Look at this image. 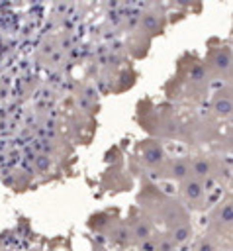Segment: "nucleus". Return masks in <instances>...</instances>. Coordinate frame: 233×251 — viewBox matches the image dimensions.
I'll list each match as a JSON object with an SVG mask.
<instances>
[{"label": "nucleus", "instance_id": "nucleus-4", "mask_svg": "<svg viewBox=\"0 0 233 251\" xmlns=\"http://www.w3.org/2000/svg\"><path fill=\"white\" fill-rule=\"evenodd\" d=\"M88 227L104 237L106 241H110L116 249L121 251H129V235H127V226H125V218H121L117 212H98L88 220Z\"/></svg>", "mask_w": 233, "mask_h": 251}, {"label": "nucleus", "instance_id": "nucleus-3", "mask_svg": "<svg viewBox=\"0 0 233 251\" xmlns=\"http://www.w3.org/2000/svg\"><path fill=\"white\" fill-rule=\"evenodd\" d=\"M137 120L141 127L157 141H182L186 143V118H182L168 104L141 102L137 110Z\"/></svg>", "mask_w": 233, "mask_h": 251}, {"label": "nucleus", "instance_id": "nucleus-13", "mask_svg": "<svg viewBox=\"0 0 233 251\" xmlns=\"http://www.w3.org/2000/svg\"><path fill=\"white\" fill-rule=\"evenodd\" d=\"M225 243L219 241L217 237H213L211 233L204 231L200 237L194 239V245H192V251H223Z\"/></svg>", "mask_w": 233, "mask_h": 251}, {"label": "nucleus", "instance_id": "nucleus-6", "mask_svg": "<svg viewBox=\"0 0 233 251\" xmlns=\"http://www.w3.org/2000/svg\"><path fill=\"white\" fill-rule=\"evenodd\" d=\"M190 175L200 178L208 188L223 176H229V163L221 155L213 153H200V155H190Z\"/></svg>", "mask_w": 233, "mask_h": 251}, {"label": "nucleus", "instance_id": "nucleus-7", "mask_svg": "<svg viewBox=\"0 0 233 251\" xmlns=\"http://www.w3.org/2000/svg\"><path fill=\"white\" fill-rule=\"evenodd\" d=\"M168 153L163 145V141H157L153 137H147V139H141L135 143V149H133V155H131V161L143 169L145 173H149L151 176H159L164 161H166Z\"/></svg>", "mask_w": 233, "mask_h": 251}, {"label": "nucleus", "instance_id": "nucleus-2", "mask_svg": "<svg viewBox=\"0 0 233 251\" xmlns=\"http://www.w3.org/2000/svg\"><path fill=\"white\" fill-rule=\"evenodd\" d=\"M210 84L202 59H198L192 53H186L178 59L176 71L172 78L164 86V94L168 100L184 106H202L208 102L210 96Z\"/></svg>", "mask_w": 233, "mask_h": 251}, {"label": "nucleus", "instance_id": "nucleus-5", "mask_svg": "<svg viewBox=\"0 0 233 251\" xmlns=\"http://www.w3.org/2000/svg\"><path fill=\"white\" fill-rule=\"evenodd\" d=\"M204 71L210 80L219 84H231V47L219 39H213L202 59Z\"/></svg>", "mask_w": 233, "mask_h": 251}, {"label": "nucleus", "instance_id": "nucleus-1", "mask_svg": "<svg viewBox=\"0 0 233 251\" xmlns=\"http://www.w3.org/2000/svg\"><path fill=\"white\" fill-rule=\"evenodd\" d=\"M137 208L155 226V229L164 233L174 245L182 247L192 241L194 226L190 210L176 196L159 188L149 176L141 180V188L137 192Z\"/></svg>", "mask_w": 233, "mask_h": 251}, {"label": "nucleus", "instance_id": "nucleus-8", "mask_svg": "<svg viewBox=\"0 0 233 251\" xmlns=\"http://www.w3.org/2000/svg\"><path fill=\"white\" fill-rule=\"evenodd\" d=\"M233 220V206H231V194L227 192L225 196H221L208 212V226L206 231L211 233L213 237H217L219 241H223L225 245H229L231 241V222Z\"/></svg>", "mask_w": 233, "mask_h": 251}, {"label": "nucleus", "instance_id": "nucleus-9", "mask_svg": "<svg viewBox=\"0 0 233 251\" xmlns=\"http://www.w3.org/2000/svg\"><path fill=\"white\" fill-rule=\"evenodd\" d=\"M125 226H127V235H129V249H137V251H149L151 241L157 233L155 226L143 216V212L133 206L125 218Z\"/></svg>", "mask_w": 233, "mask_h": 251}, {"label": "nucleus", "instance_id": "nucleus-12", "mask_svg": "<svg viewBox=\"0 0 233 251\" xmlns=\"http://www.w3.org/2000/svg\"><path fill=\"white\" fill-rule=\"evenodd\" d=\"M186 176H190V157L188 155H170L166 157L161 173L157 178L161 180H170V182H180Z\"/></svg>", "mask_w": 233, "mask_h": 251}, {"label": "nucleus", "instance_id": "nucleus-14", "mask_svg": "<svg viewBox=\"0 0 233 251\" xmlns=\"http://www.w3.org/2000/svg\"><path fill=\"white\" fill-rule=\"evenodd\" d=\"M149 251H178V245H174L164 233L157 231L155 237H153V241H151Z\"/></svg>", "mask_w": 233, "mask_h": 251}, {"label": "nucleus", "instance_id": "nucleus-10", "mask_svg": "<svg viewBox=\"0 0 233 251\" xmlns=\"http://www.w3.org/2000/svg\"><path fill=\"white\" fill-rule=\"evenodd\" d=\"M190 212H204L208 210V200H210V188L196 178L194 175L186 176L184 180L178 182V196H176Z\"/></svg>", "mask_w": 233, "mask_h": 251}, {"label": "nucleus", "instance_id": "nucleus-11", "mask_svg": "<svg viewBox=\"0 0 233 251\" xmlns=\"http://www.w3.org/2000/svg\"><path fill=\"white\" fill-rule=\"evenodd\" d=\"M210 98V116H213L219 122H227L231 118L233 110V96H231V84H219Z\"/></svg>", "mask_w": 233, "mask_h": 251}]
</instances>
